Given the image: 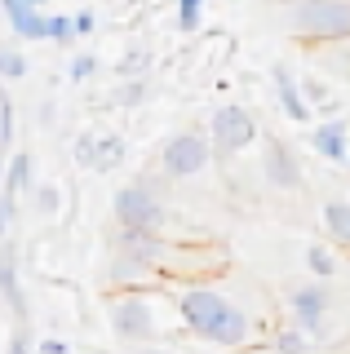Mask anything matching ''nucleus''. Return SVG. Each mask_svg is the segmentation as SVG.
<instances>
[{"instance_id": "obj_1", "label": "nucleus", "mask_w": 350, "mask_h": 354, "mask_svg": "<svg viewBox=\"0 0 350 354\" xmlns=\"http://www.w3.org/2000/svg\"><path fill=\"white\" fill-rule=\"evenodd\" d=\"M173 315L191 337L209 341L217 350H248L261 341V319L244 301H235L222 283L204 279V283H178L169 292Z\"/></svg>"}, {"instance_id": "obj_2", "label": "nucleus", "mask_w": 350, "mask_h": 354, "mask_svg": "<svg viewBox=\"0 0 350 354\" xmlns=\"http://www.w3.org/2000/svg\"><path fill=\"white\" fill-rule=\"evenodd\" d=\"M107 319H111V332L129 346H160L164 324H160V297L151 288H138V292H107Z\"/></svg>"}, {"instance_id": "obj_3", "label": "nucleus", "mask_w": 350, "mask_h": 354, "mask_svg": "<svg viewBox=\"0 0 350 354\" xmlns=\"http://www.w3.org/2000/svg\"><path fill=\"white\" fill-rule=\"evenodd\" d=\"M111 221L116 230H133V235H164V226H169L164 186L156 177H138V182L120 186L111 199Z\"/></svg>"}, {"instance_id": "obj_4", "label": "nucleus", "mask_w": 350, "mask_h": 354, "mask_svg": "<svg viewBox=\"0 0 350 354\" xmlns=\"http://www.w3.org/2000/svg\"><path fill=\"white\" fill-rule=\"evenodd\" d=\"M293 40L302 44H346L350 40V0H302L288 9Z\"/></svg>"}, {"instance_id": "obj_5", "label": "nucleus", "mask_w": 350, "mask_h": 354, "mask_svg": "<svg viewBox=\"0 0 350 354\" xmlns=\"http://www.w3.org/2000/svg\"><path fill=\"white\" fill-rule=\"evenodd\" d=\"M213 138L200 129H182L173 133L169 142H164L160 151V173L169 177V182H187V177H200L204 169L213 164Z\"/></svg>"}, {"instance_id": "obj_6", "label": "nucleus", "mask_w": 350, "mask_h": 354, "mask_svg": "<svg viewBox=\"0 0 350 354\" xmlns=\"http://www.w3.org/2000/svg\"><path fill=\"white\" fill-rule=\"evenodd\" d=\"M284 306H288V324H297L302 332H311V337H324L337 297H333V283L306 279V283H293L288 292H284Z\"/></svg>"}, {"instance_id": "obj_7", "label": "nucleus", "mask_w": 350, "mask_h": 354, "mask_svg": "<svg viewBox=\"0 0 350 354\" xmlns=\"http://www.w3.org/2000/svg\"><path fill=\"white\" fill-rule=\"evenodd\" d=\"M209 138H213V151L217 155H239L248 147L261 142V129H257V115L239 102H222L209 120Z\"/></svg>"}, {"instance_id": "obj_8", "label": "nucleus", "mask_w": 350, "mask_h": 354, "mask_svg": "<svg viewBox=\"0 0 350 354\" xmlns=\"http://www.w3.org/2000/svg\"><path fill=\"white\" fill-rule=\"evenodd\" d=\"M261 177H266L270 191H284V195L302 191V186H306V169H302V155L293 151V142L261 138Z\"/></svg>"}, {"instance_id": "obj_9", "label": "nucleus", "mask_w": 350, "mask_h": 354, "mask_svg": "<svg viewBox=\"0 0 350 354\" xmlns=\"http://www.w3.org/2000/svg\"><path fill=\"white\" fill-rule=\"evenodd\" d=\"M270 84H275V97H279V111L288 120H297V124H311V97H306V84L297 80V71L293 66H284L275 62L270 66Z\"/></svg>"}, {"instance_id": "obj_10", "label": "nucleus", "mask_w": 350, "mask_h": 354, "mask_svg": "<svg viewBox=\"0 0 350 354\" xmlns=\"http://www.w3.org/2000/svg\"><path fill=\"white\" fill-rule=\"evenodd\" d=\"M311 147L320 160H333V164H350V129L346 120H320V124L311 129Z\"/></svg>"}, {"instance_id": "obj_11", "label": "nucleus", "mask_w": 350, "mask_h": 354, "mask_svg": "<svg viewBox=\"0 0 350 354\" xmlns=\"http://www.w3.org/2000/svg\"><path fill=\"white\" fill-rule=\"evenodd\" d=\"M0 301L9 306L14 324H27V297H23V279H18V252H14V243L0 248Z\"/></svg>"}, {"instance_id": "obj_12", "label": "nucleus", "mask_w": 350, "mask_h": 354, "mask_svg": "<svg viewBox=\"0 0 350 354\" xmlns=\"http://www.w3.org/2000/svg\"><path fill=\"white\" fill-rule=\"evenodd\" d=\"M320 221H324V235L333 239L337 248L350 252V199H328Z\"/></svg>"}, {"instance_id": "obj_13", "label": "nucleus", "mask_w": 350, "mask_h": 354, "mask_svg": "<svg viewBox=\"0 0 350 354\" xmlns=\"http://www.w3.org/2000/svg\"><path fill=\"white\" fill-rule=\"evenodd\" d=\"M302 261H306V270H311V279H324V283H333V279H337V270H342L337 252L328 248V243H320V239L302 248Z\"/></svg>"}, {"instance_id": "obj_14", "label": "nucleus", "mask_w": 350, "mask_h": 354, "mask_svg": "<svg viewBox=\"0 0 350 354\" xmlns=\"http://www.w3.org/2000/svg\"><path fill=\"white\" fill-rule=\"evenodd\" d=\"M125 138L120 133H98V151H93V173H116L120 164H125Z\"/></svg>"}, {"instance_id": "obj_15", "label": "nucleus", "mask_w": 350, "mask_h": 354, "mask_svg": "<svg viewBox=\"0 0 350 354\" xmlns=\"http://www.w3.org/2000/svg\"><path fill=\"white\" fill-rule=\"evenodd\" d=\"M23 191H36V177H31V155H27V151H9V164H5V195H23Z\"/></svg>"}, {"instance_id": "obj_16", "label": "nucleus", "mask_w": 350, "mask_h": 354, "mask_svg": "<svg viewBox=\"0 0 350 354\" xmlns=\"http://www.w3.org/2000/svg\"><path fill=\"white\" fill-rule=\"evenodd\" d=\"M311 332H302L297 324H288V319H284V324L275 328V350L279 354H311Z\"/></svg>"}, {"instance_id": "obj_17", "label": "nucleus", "mask_w": 350, "mask_h": 354, "mask_svg": "<svg viewBox=\"0 0 350 354\" xmlns=\"http://www.w3.org/2000/svg\"><path fill=\"white\" fill-rule=\"evenodd\" d=\"M14 31L18 40H49L53 36V14L49 9H40V14H31V18H23V22H14Z\"/></svg>"}, {"instance_id": "obj_18", "label": "nucleus", "mask_w": 350, "mask_h": 354, "mask_svg": "<svg viewBox=\"0 0 350 354\" xmlns=\"http://www.w3.org/2000/svg\"><path fill=\"white\" fill-rule=\"evenodd\" d=\"M31 204H36V217H45V221H53L62 213V191L53 182H36V191H31Z\"/></svg>"}, {"instance_id": "obj_19", "label": "nucleus", "mask_w": 350, "mask_h": 354, "mask_svg": "<svg viewBox=\"0 0 350 354\" xmlns=\"http://www.w3.org/2000/svg\"><path fill=\"white\" fill-rule=\"evenodd\" d=\"M147 71H151V49H138V44L116 62V75H120V80H147Z\"/></svg>"}, {"instance_id": "obj_20", "label": "nucleus", "mask_w": 350, "mask_h": 354, "mask_svg": "<svg viewBox=\"0 0 350 354\" xmlns=\"http://www.w3.org/2000/svg\"><path fill=\"white\" fill-rule=\"evenodd\" d=\"M204 27V0H178V31L195 36Z\"/></svg>"}, {"instance_id": "obj_21", "label": "nucleus", "mask_w": 350, "mask_h": 354, "mask_svg": "<svg viewBox=\"0 0 350 354\" xmlns=\"http://www.w3.org/2000/svg\"><path fill=\"white\" fill-rule=\"evenodd\" d=\"M0 75H5L9 84L27 75V58L18 53V44H5V49H0Z\"/></svg>"}, {"instance_id": "obj_22", "label": "nucleus", "mask_w": 350, "mask_h": 354, "mask_svg": "<svg viewBox=\"0 0 350 354\" xmlns=\"http://www.w3.org/2000/svg\"><path fill=\"white\" fill-rule=\"evenodd\" d=\"M49 0H0V9H5V18H9V27L14 22H23V18H31V14H40Z\"/></svg>"}, {"instance_id": "obj_23", "label": "nucleus", "mask_w": 350, "mask_h": 354, "mask_svg": "<svg viewBox=\"0 0 350 354\" xmlns=\"http://www.w3.org/2000/svg\"><path fill=\"white\" fill-rule=\"evenodd\" d=\"M93 151H98V133H80V138L71 142L75 164H80V169H89V173H93Z\"/></svg>"}, {"instance_id": "obj_24", "label": "nucleus", "mask_w": 350, "mask_h": 354, "mask_svg": "<svg viewBox=\"0 0 350 354\" xmlns=\"http://www.w3.org/2000/svg\"><path fill=\"white\" fill-rule=\"evenodd\" d=\"M0 147H14V97L0 93Z\"/></svg>"}, {"instance_id": "obj_25", "label": "nucleus", "mask_w": 350, "mask_h": 354, "mask_svg": "<svg viewBox=\"0 0 350 354\" xmlns=\"http://www.w3.org/2000/svg\"><path fill=\"white\" fill-rule=\"evenodd\" d=\"M147 93H151V80H125V84H120V106L147 102Z\"/></svg>"}, {"instance_id": "obj_26", "label": "nucleus", "mask_w": 350, "mask_h": 354, "mask_svg": "<svg viewBox=\"0 0 350 354\" xmlns=\"http://www.w3.org/2000/svg\"><path fill=\"white\" fill-rule=\"evenodd\" d=\"M93 71H98V58H93V53H75V58H71V66H67L71 84H84Z\"/></svg>"}, {"instance_id": "obj_27", "label": "nucleus", "mask_w": 350, "mask_h": 354, "mask_svg": "<svg viewBox=\"0 0 350 354\" xmlns=\"http://www.w3.org/2000/svg\"><path fill=\"white\" fill-rule=\"evenodd\" d=\"M5 354H36V346L27 341V324H14V332H9V350Z\"/></svg>"}, {"instance_id": "obj_28", "label": "nucleus", "mask_w": 350, "mask_h": 354, "mask_svg": "<svg viewBox=\"0 0 350 354\" xmlns=\"http://www.w3.org/2000/svg\"><path fill=\"white\" fill-rule=\"evenodd\" d=\"M71 22H75V40H84V36H93V27H98V14H93V9H75V14H71Z\"/></svg>"}, {"instance_id": "obj_29", "label": "nucleus", "mask_w": 350, "mask_h": 354, "mask_svg": "<svg viewBox=\"0 0 350 354\" xmlns=\"http://www.w3.org/2000/svg\"><path fill=\"white\" fill-rule=\"evenodd\" d=\"M36 354H71V346L62 337H40L36 341Z\"/></svg>"}, {"instance_id": "obj_30", "label": "nucleus", "mask_w": 350, "mask_h": 354, "mask_svg": "<svg viewBox=\"0 0 350 354\" xmlns=\"http://www.w3.org/2000/svg\"><path fill=\"white\" fill-rule=\"evenodd\" d=\"M266 5H275V9H297L302 0H266Z\"/></svg>"}, {"instance_id": "obj_31", "label": "nucleus", "mask_w": 350, "mask_h": 354, "mask_svg": "<svg viewBox=\"0 0 350 354\" xmlns=\"http://www.w3.org/2000/svg\"><path fill=\"white\" fill-rule=\"evenodd\" d=\"M138 354H173V350H164V346H142Z\"/></svg>"}]
</instances>
